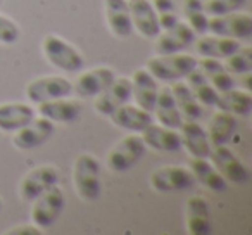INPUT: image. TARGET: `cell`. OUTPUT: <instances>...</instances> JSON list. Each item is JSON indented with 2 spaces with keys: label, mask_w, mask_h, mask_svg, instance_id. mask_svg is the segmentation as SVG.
Listing matches in <instances>:
<instances>
[{
  "label": "cell",
  "mask_w": 252,
  "mask_h": 235,
  "mask_svg": "<svg viewBox=\"0 0 252 235\" xmlns=\"http://www.w3.org/2000/svg\"><path fill=\"white\" fill-rule=\"evenodd\" d=\"M185 227L190 235H207L213 232L211 206L204 197L193 196L185 202Z\"/></svg>",
  "instance_id": "4fadbf2b"
},
{
  "label": "cell",
  "mask_w": 252,
  "mask_h": 235,
  "mask_svg": "<svg viewBox=\"0 0 252 235\" xmlns=\"http://www.w3.org/2000/svg\"><path fill=\"white\" fill-rule=\"evenodd\" d=\"M0 209H2V201H0Z\"/></svg>",
  "instance_id": "74e56055"
},
{
  "label": "cell",
  "mask_w": 252,
  "mask_h": 235,
  "mask_svg": "<svg viewBox=\"0 0 252 235\" xmlns=\"http://www.w3.org/2000/svg\"><path fill=\"white\" fill-rule=\"evenodd\" d=\"M195 183L193 173L185 166H162L151 175V187L158 192H178Z\"/></svg>",
  "instance_id": "9c48e42d"
},
{
  "label": "cell",
  "mask_w": 252,
  "mask_h": 235,
  "mask_svg": "<svg viewBox=\"0 0 252 235\" xmlns=\"http://www.w3.org/2000/svg\"><path fill=\"white\" fill-rule=\"evenodd\" d=\"M245 2L247 0H206V2H202V5L207 16H223L240 11V7L245 5Z\"/></svg>",
  "instance_id": "e575fe53"
},
{
  "label": "cell",
  "mask_w": 252,
  "mask_h": 235,
  "mask_svg": "<svg viewBox=\"0 0 252 235\" xmlns=\"http://www.w3.org/2000/svg\"><path fill=\"white\" fill-rule=\"evenodd\" d=\"M32 221L40 228L52 227L63 214L66 206V196L59 185L45 190L32 201Z\"/></svg>",
  "instance_id": "5b68a950"
},
{
  "label": "cell",
  "mask_w": 252,
  "mask_h": 235,
  "mask_svg": "<svg viewBox=\"0 0 252 235\" xmlns=\"http://www.w3.org/2000/svg\"><path fill=\"white\" fill-rule=\"evenodd\" d=\"M128 7L133 30L144 38H156L161 33L158 14L151 0H128Z\"/></svg>",
  "instance_id": "9a60e30c"
},
{
  "label": "cell",
  "mask_w": 252,
  "mask_h": 235,
  "mask_svg": "<svg viewBox=\"0 0 252 235\" xmlns=\"http://www.w3.org/2000/svg\"><path fill=\"white\" fill-rule=\"evenodd\" d=\"M216 107L220 111H226L233 116L245 118L252 111V95L247 90H238V88L233 87L230 90L220 92Z\"/></svg>",
  "instance_id": "83f0119b"
},
{
  "label": "cell",
  "mask_w": 252,
  "mask_h": 235,
  "mask_svg": "<svg viewBox=\"0 0 252 235\" xmlns=\"http://www.w3.org/2000/svg\"><path fill=\"white\" fill-rule=\"evenodd\" d=\"M54 134V123L43 116L40 118H33L30 123H26L23 128L14 132V137H12V144L16 149H21V151H32L40 145H43Z\"/></svg>",
  "instance_id": "8fae6325"
},
{
  "label": "cell",
  "mask_w": 252,
  "mask_h": 235,
  "mask_svg": "<svg viewBox=\"0 0 252 235\" xmlns=\"http://www.w3.org/2000/svg\"><path fill=\"white\" fill-rule=\"evenodd\" d=\"M35 118V109L23 102L0 104V130L16 132Z\"/></svg>",
  "instance_id": "484cf974"
},
{
  "label": "cell",
  "mask_w": 252,
  "mask_h": 235,
  "mask_svg": "<svg viewBox=\"0 0 252 235\" xmlns=\"http://www.w3.org/2000/svg\"><path fill=\"white\" fill-rule=\"evenodd\" d=\"M21 36V30L19 26L12 21L7 16L0 14V43H5V45H11L16 43Z\"/></svg>",
  "instance_id": "d590c367"
},
{
  "label": "cell",
  "mask_w": 252,
  "mask_h": 235,
  "mask_svg": "<svg viewBox=\"0 0 252 235\" xmlns=\"http://www.w3.org/2000/svg\"><path fill=\"white\" fill-rule=\"evenodd\" d=\"M61 176L59 169L52 165H42L33 168L23 176L21 183H19V194L25 201L32 202L33 199L43 194L45 190L52 189V187L59 185Z\"/></svg>",
  "instance_id": "ba28073f"
},
{
  "label": "cell",
  "mask_w": 252,
  "mask_h": 235,
  "mask_svg": "<svg viewBox=\"0 0 252 235\" xmlns=\"http://www.w3.org/2000/svg\"><path fill=\"white\" fill-rule=\"evenodd\" d=\"M114 78V69L107 66H98L80 74L76 83L73 85V90L81 97H97L100 92H104L112 83Z\"/></svg>",
  "instance_id": "e0dca14e"
},
{
  "label": "cell",
  "mask_w": 252,
  "mask_h": 235,
  "mask_svg": "<svg viewBox=\"0 0 252 235\" xmlns=\"http://www.w3.org/2000/svg\"><path fill=\"white\" fill-rule=\"evenodd\" d=\"M109 120L116 125V127L123 128V130H130L133 134H142L149 125L152 123V112L142 109L140 105L133 104H125L119 109H116Z\"/></svg>",
  "instance_id": "ffe728a7"
},
{
  "label": "cell",
  "mask_w": 252,
  "mask_h": 235,
  "mask_svg": "<svg viewBox=\"0 0 252 235\" xmlns=\"http://www.w3.org/2000/svg\"><path fill=\"white\" fill-rule=\"evenodd\" d=\"M42 50L45 59L54 67L64 71V73H78L85 66V59L81 52L73 47L69 42L57 35H47L42 42Z\"/></svg>",
  "instance_id": "3957f363"
},
{
  "label": "cell",
  "mask_w": 252,
  "mask_h": 235,
  "mask_svg": "<svg viewBox=\"0 0 252 235\" xmlns=\"http://www.w3.org/2000/svg\"><path fill=\"white\" fill-rule=\"evenodd\" d=\"M197 67L206 74L207 81L216 88L218 92L230 90L235 87L233 76L230 71L224 67V64L220 59H213V57H202L197 61Z\"/></svg>",
  "instance_id": "f1b7e54d"
},
{
  "label": "cell",
  "mask_w": 252,
  "mask_h": 235,
  "mask_svg": "<svg viewBox=\"0 0 252 235\" xmlns=\"http://www.w3.org/2000/svg\"><path fill=\"white\" fill-rule=\"evenodd\" d=\"M42 228L33 225H18L12 230H9V235H42Z\"/></svg>",
  "instance_id": "8d00e7d4"
},
{
  "label": "cell",
  "mask_w": 252,
  "mask_h": 235,
  "mask_svg": "<svg viewBox=\"0 0 252 235\" xmlns=\"http://www.w3.org/2000/svg\"><path fill=\"white\" fill-rule=\"evenodd\" d=\"M195 42V33L187 23L178 21L175 26L162 30L156 36V50L158 54H178Z\"/></svg>",
  "instance_id": "5bb4252c"
},
{
  "label": "cell",
  "mask_w": 252,
  "mask_h": 235,
  "mask_svg": "<svg viewBox=\"0 0 252 235\" xmlns=\"http://www.w3.org/2000/svg\"><path fill=\"white\" fill-rule=\"evenodd\" d=\"M151 2L156 9V14H158V21H159L161 32L162 30L171 28V26H175L176 23L180 21L173 0H151Z\"/></svg>",
  "instance_id": "836d02e7"
},
{
  "label": "cell",
  "mask_w": 252,
  "mask_h": 235,
  "mask_svg": "<svg viewBox=\"0 0 252 235\" xmlns=\"http://www.w3.org/2000/svg\"><path fill=\"white\" fill-rule=\"evenodd\" d=\"M224 61V67L231 74H249L252 71V49L251 47H240Z\"/></svg>",
  "instance_id": "d6a6232c"
},
{
  "label": "cell",
  "mask_w": 252,
  "mask_h": 235,
  "mask_svg": "<svg viewBox=\"0 0 252 235\" xmlns=\"http://www.w3.org/2000/svg\"><path fill=\"white\" fill-rule=\"evenodd\" d=\"M187 85L190 87V90L193 92L195 99L199 101L200 105H211V107H216V102H218V95L220 92L213 87V85L207 81L206 74L195 67L189 76L185 78Z\"/></svg>",
  "instance_id": "4dcf8cb0"
},
{
  "label": "cell",
  "mask_w": 252,
  "mask_h": 235,
  "mask_svg": "<svg viewBox=\"0 0 252 235\" xmlns=\"http://www.w3.org/2000/svg\"><path fill=\"white\" fill-rule=\"evenodd\" d=\"M0 4H2V0H0Z\"/></svg>",
  "instance_id": "f35d334b"
},
{
  "label": "cell",
  "mask_w": 252,
  "mask_h": 235,
  "mask_svg": "<svg viewBox=\"0 0 252 235\" xmlns=\"http://www.w3.org/2000/svg\"><path fill=\"white\" fill-rule=\"evenodd\" d=\"M207 33L228 38L242 40L249 38L252 33V18L245 12H230L223 16H209L207 23Z\"/></svg>",
  "instance_id": "52a82bcc"
},
{
  "label": "cell",
  "mask_w": 252,
  "mask_h": 235,
  "mask_svg": "<svg viewBox=\"0 0 252 235\" xmlns=\"http://www.w3.org/2000/svg\"><path fill=\"white\" fill-rule=\"evenodd\" d=\"M178 130L182 137V147H185V151L192 158H209L213 145L207 137V132L197 121L183 120Z\"/></svg>",
  "instance_id": "2e32d148"
},
{
  "label": "cell",
  "mask_w": 252,
  "mask_h": 235,
  "mask_svg": "<svg viewBox=\"0 0 252 235\" xmlns=\"http://www.w3.org/2000/svg\"><path fill=\"white\" fill-rule=\"evenodd\" d=\"M130 80H131V99H135L137 105H140L142 109L152 112L159 94L158 80L147 69H137Z\"/></svg>",
  "instance_id": "ac0fdd59"
},
{
  "label": "cell",
  "mask_w": 252,
  "mask_h": 235,
  "mask_svg": "<svg viewBox=\"0 0 252 235\" xmlns=\"http://www.w3.org/2000/svg\"><path fill=\"white\" fill-rule=\"evenodd\" d=\"M190 171L193 173L195 182L206 185L207 189L214 190V192L226 190V180H224V176L214 168V165L207 158H192V161H190Z\"/></svg>",
  "instance_id": "4316f807"
},
{
  "label": "cell",
  "mask_w": 252,
  "mask_h": 235,
  "mask_svg": "<svg viewBox=\"0 0 252 235\" xmlns=\"http://www.w3.org/2000/svg\"><path fill=\"white\" fill-rule=\"evenodd\" d=\"M81 107L76 101H69L67 97L54 99L38 104V114L50 120L52 123H73L80 118Z\"/></svg>",
  "instance_id": "7402d4cb"
},
{
  "label": "cell",
  "mask_w": 252,
  "mask_h": 235,
  "mask_svg": "<svg viewBox=\"0 0 252 235\" xmlns=\"http://www.w3.org/2000/svg\"><path fill=\"white\" fill-rule=\"evenodd\" d=\"M73 182L78 196L83 201L94 202L102 196L100 163L92 154H80L73 166Z\"/></svg>",
  "instance_id": "7a4b0ae2"
},
{
  "label": "cell",
  "mask_w": 252,
  "mask_h": 235,
  "mask_svg": "<svg viewBox=\"0 0 252 235\" xmlns=\"http://www.w3.org/2000/svg\"><path fill=\"white\" fill-rule=\"evenodd\" d=\"M147 145L140 134H130L123 137L107 154V166L111 171L126 173L133 166L138 165L142 158L145 156Z\"/></svg>",
  "instance_id": "277c9868"
},
{
  "label": "cell",
  "mask_w": 252,
  "mask_h": 235,
  "mask_svg": "<svg viewBox=\"0 0 252 235\" xmlns=\"http://www.w3.org/2000/svg\"><path fill=\"white\" fill-rule=\"evenodd\" d=\"M237 116L230 114L226 111H218L211 118L209 128H207V137L213 147L218 145H228L230 140L237 134Z\"/></svg>",
  "instance_id": "d4e9b609"
},
{
  "label": "cell",
  "mask_w": 252,
  "mask_h": 235,
  "mask_svg": "<svg viewBox=\"0 0 252 235\" xmlns=\"http://www.w3.org/2000/svg\"><path fill=\"white\" fill-rule=\"evenodd\" d=\"M209 158H211V163L214 165V168L224 176L226 182H231V183L247 182L249 169L245 168L244 163L237 158V154H235L228 145L213 147Z\"/></svg>",
  "instance_id": "7c38bea8"
},
{
  "label": "cell",
  "mask_w": 252,
  "mask_h": 235,
  "mask_svg": "<svg viewBox=\"0 0 252 235\" xmlns=\"http://www.w3.org/2000/svg\"><path fill=\"white\" fill-rule=\"evenodd\" d=\"M240 40L228 38L220 35H202L195 42L197 54L200 57H213V59H226L228 56L240 49Z\"/></svg>",
  "instance_id": "603a6c76"
},
{
  "label": "cell",
  "mask_w": 252,
  "mask_h": 235,
  "mask_svg": "<svg viewBox=\"0 0 252 235\" xmlns=\"http://www.w3.org/2000/svg\"><path fill=\"white\" fill-rule=\"evenodd\" d=\"M131 101V80L130 78H118L112 80V83L104 92L95 97L94 109L102 116H111L116 109L128 104Z\"/></svg>",
  "instance_id": "30bf717a"
},
{
  "label": "cell",
  "mask_w": 252,
  "mask_h": 235,
  "mask_svg": "<svg viewBox=\"0 0 252 235\" xmlns=\"http://www.w3.org/2000/svg\"><path fill=\"white\" fill-rule=\"evenodd\" d=\"M171 92L176 104H178V109L182 112L183 120H193V121L199 120L200 114H202V107H200L199 101L195 99V95L190 90L189 85L183 80L175 81L171 87Z\"/></svg>",
  "instance_id": "f546056e"
},
{
  "label": "cell",
  "mask_w": 252,
  "mask_h": 235,
  "mask_svg": "<svg viewBox=\"0 0 252 235\" xmlns=\"http://www.w3.org/2000/svg\"><path fill=\"white\" fill-rule=\"evenodd\" d=\"M197 67V59L190 54H159L156 57H151L147 61V67L145 69L156 78V80L168 81V83H175V81L185 80L190 73Z\"/></svg>",
  "instance_id": "6da1fadb"
},
{
  "label": "cell",
  "mask_w": 252,
  "mask_h": 235,
  "mask_svg": "<svg viewBox=\"0 0 252 235\" xmlns=\"http://www.w3.org/2000/svg\"><path fill=\"white\" fill-rule=\"evenodd\" d=\"M183 16L187 19V25L193 30V33L204 35L207 33V23L209 16L206 14L202 5V0H183Z\"/></svg>",
  "instance_id": "1f68e13d"
},
{
  "label": "cell",
  "mask_w": 252,
  "mask_h": 235,
  "mask_svg": "<svg viewBox=\"0 0 252 235\" xmlns=\"http://www.w3.org/2000/svg\"><path fill=\"white\" fill-rule=\"evenodd\" d=\"M142 138H144L145 145L154 151L161 152H175L182 149V137L176 128H168L164 125H156L152 121L144 132H142Z\"/></svg>",
  "instance_id": "d6986e66"
},
{
  "label": "cell",
  "mask_w": 252,
  "mask_h": 235,
  "mask_svg": "<svg viewBox=\"0 0 252 235\" xmlns=\"http://www.w3.org/2000/svg\"><path fill=\"white\" fill-rule=\"evenodd\" d=\"M152 114L156 116L159 125H164L168 128H176V130L180 128V125L183 123V116L180 112L175 97H173L171 88H159L158 101H156Z\"/></svg>",
  "instance_id": "cb8c5ba5"
},
{
  "label": "cell",
  "mask_w": 252,
  "mask_h": 235,
  "mask_svg": "<svg viewBox=\"0 0 252 235\" xmlns=\"http://www.w3.org/2000/svg\"><path fill=\"white\" fill-rule=\"evenodd\" d=\"M105 19L111 33L118 38H128L133 33L128 0H104Z\"/></svg>",
  "instance_id": "44dd1931"
},
{
  "label": "cell",
  "mask_w": 252,
  "mask_h": 235,
  "mask_svg": "<svg viewBox=\"0 0 252 235\" xmlns=\"http://www.w3.org/2000/svg\"><path fill=\"white\" fill-rule=\"evenodd\" d=\"M71 94L73 83L64 76H42L26 85V99L36 105L54 99L69 97Z\"/></svg>",
  "instance_id": "8992f818"
}]
</instances>
